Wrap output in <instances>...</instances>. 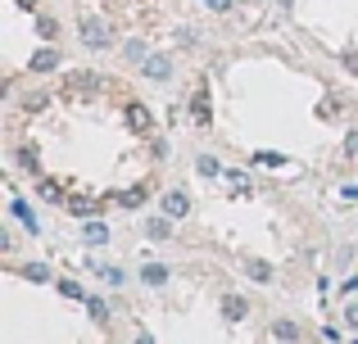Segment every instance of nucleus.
I'll use <instances>...</instances> for the list:
<instances>
[{"label": "nucleus", "instance_id": "nucleus-1", "mask_svg": "<svg viewBox=\"0 0 358 344\" xmlns=\"http://www.w3.org/2000/svg\"><path fill=\"white\" fill-rule=\"evenodd\" d=\"M78 36H82V45H87V50H109V45H114V27L105 23V18H82V27H78Z\"/></svg>", "mask_w": 358, "mask_h": 344}, {"label": "nucleus", "instance_id": "nucleus-2", "mask_svg": "<svg viewBox=\"0 0 358 344\" xmlns=\"http://www.w3.org/2000/svg\"><path fill=\"white\" fill-rule=\"evenodd\" d=\"M159 209L168 213V218H186V213H191V195L182 190V186H173V190H164V200H159Z\"/></svg>", "mask_w": 358, "mask_h": 344}, {"label": "nucleus", "instance_id": "nucleus-3", "mask_svg": "<svg viewBox=\"0 0 358 344\" xmlns=\"http://www.w3.org/2000/svg\"><path fill=\"white\" fill-rule=\"evenodd\" d=\"M141 73H145V82H173V59L168 54H150L141 63Z\"/></svg>", "mask_w": 358, "mask_h": 344}, {"label": "nucleus", "instance_id": "nucleus-4", "mask_svg": "<svg viewBox=\"0 0 358 344\" xmlns=\"http://www.w3.org/2000/svg\"><path fill=\"white\" fill-rule=\"evenodd\" d=\"M27 68H32V73H55V68H59V50H55V45H41Z\"/></svg>", "mask_w": 358, "mask_h": 344}, {"label": "nucleus", "instance_id": "nucleus-5", "mask_svg": "<svg viewBox=\"0 0 358 344\" xmlns=\"http://www.w3.org/2000/svg\"><path fill=\"white\" fill-rule=\"evenodd\" d=\"M145 236H150V240H173V218H168V213L150 218V222H145Z\"/></svg>", "mask_w": 358, "mask_h": 344}, {"label": "nucleus", "instance_id": "nucleus-6", "mask_svg": "<svg viewBox=\"0 0 358 344\" xmlns=\"http://www.w3.org/2000/svg\"><path fill=\"white\" fill-rule=\"evenodd\" d=\"M272 340H281V344H295V340H299V322H290V317H277V322H272Z\"/></svg>", "mask_w": 358, "mask_h": 344}, {"label": "nucleus", "instance_id": "nucleus-7", "mask_svg": "<svg viewBox=\"0 0 358 344\" xmlns=\"http://www.w3.org/2000/svg\"><path fill=\"white\" fill-rule=\"evenodd\" d=\"M82 240H87V245H109V227H105V222H96V218H87Z\"/></svg>", "mask_w": 358, "mask_h": 344}, {"label": "nucleus", "instance_id": "nucleus-8", "mask_svg": "<svg viewBox=\"0 0 358 344\" xmlns=\"http://www.w3.org/2000/svg\"><path fill=\"white\" fill-rule=\"evenodd\" d=\"M245 276L259 281V285H268L272 281V263H268V258H250V263H245Z\"/></svg>", "mask_w": 358, "mask_h": 344}, {"label": "nucleus", "instance_id": "nucleus-9", "mask_svg": "<svg viewBox=\"0 0 358 344\" xmlns=\"http://www.w3.org/2000/svg\"><path fill=\"white\" fill-rule=\"evenodd\" d=\"M64 209L78 213V218H96V213H100V200H87V195H78V200H73V195H69V204H64Z\"/></svg>", "mask_w": 358, "mask_h": 344}, {"label": "nucleus", "instance_id": "nucleus-10", "mask_svg": "<svg viewBox=\"0 0 358 344\" xmlns=\"http://www.w3.org/2000/svg\"><path fill=\"white\" fill-rule=\"evenodd\" d=\"M245 313H250V304H245L241 294H222V317L227 322H241Z\"/></svg>", "mask_w": 358, "mask_h": 344}, {"label": "nucleus", "instance_id": "nucleus-11", "mask_svg": "<svg viewBox=\"0 0 358 344\" xmlns=\"http://www.w3.org/2000/svg\"><path fill=\"white\" fill-rule=\"evenodd\" d=\"M36 195L50 200V204H69V200H64V186L55 181V177H41V181H36Z\"/></svg>", "mask_w": 358, "mask_h": 344}, {"label": "nucleus", "instance_id": "nucleus-12", "mask_svg": "<svg viewBox=\"0 0 358 344\" xmlns=\"http://www.w3.org/2000/svg\"><path fill=\"white\" fill-rule=\"evenodd\" d=\"M141 285H155V290L168 285V267L164 263H145V267H141Z\"/></svg>", "mask_w": 358, "mask_h": 344}, {"label": "nucleus", "instance_id": "nucleus-13", "mask_svg": "<svg viewBox=\"0 0 358 344\" xmlns=\"http://www.w3.org/2000/svg\"><path fill=\"white\" fill-rule=\"evenodd\" d=\"M18 276L32 281V285H45V281H50V267H45V263H23V267H18Z\"/></svg>", "mask_w": 358, "mask_h": 344}, {"label": "nucleus", "instance_id": "nucleus-14", "mask_svg": "<svg viewBox=\"0 0 358 344\" xmlns=\"http://www.w3.org/2000/svg\"><path fill=\"white\" fill-rule=\"evenodd\" d=\"M96 276H100L105 285H114V290H118L122 281H127V272H122V267H114V263H100V267H96Z\"/></svg>", "mask_w": 358, "mask_h": 344}, {"label": "nucleus", "instance_id": "nucleus-15", "mask_svg": "<svg viewBox=\"0 0 358 344\" xmlns=\"http://www.w3.org/2000/svg\"><path fill=\"white\" fill-rule=\"evenodd\" d=\"M122 59H127V63H136V68H141V63H145V59H150V50H145V41H127V45H122Z\"/></svg>", "mask_w": 358, "mask_h": 344}, {"label": "nucleus", "instance_id": "nucleus-16", "mask_svg": "<svg viewBox=\"0 0 358 344\" xmlns=\"http://www.w3.org/2000/svg\"><path fill=\"white\" fill-rule=\"evenodd\" d=\"M254 163H263V168H286V154H277V150H254Z\"/></svg>", "mask_w": 358, "mask_h": 344}, {"label": "nucleus", "instance_id": "nucleus-17", "mask_svg": "<svg viewBox=\"0 0 358 344\" xmlns=\"http://www.w3.org/2000/svg\"><path fill=\"white\" fill-rule=\"evenodd\" d=\"M118 204H122V209H136V204H145V186H127V190H118Z\"/></svg>", "mask_w": 358, "mask_h": 344}, {"label": "nucleus", "instance_id": "nucleus-18", "mask_svg": "<svg viewBox=\"0 0 358 344\" xmlns=\"http://www.w3.org/2000/svg\"><path fill=\"white\" fill-rule=\"evenodd\" d=\"M9 209H14V218H18V222H27V231H32V236H36V231H41V227H36V218H32V209H27L23 200H14V204H9Z\"/></svg>", "mask_w": 358, "mask_h": 344}, {"label": "nucleus", "instance_id": "nucleus-19", "mask_svg": "<svg viewBox=\"0 0 358 344\" xmlns=\"http://www.w3.org/2000/svg\"><path fill=\"white\" fill-rule=\"evenodd\" d=\"M195 172H200V177H218V172H222V163L213 159V154H200V159H195Z\"/></svg>", "mask_w": 358, "mask_h": 344}, {"label": "nucleus", "instance_id": "nucleus-20", "mask_svg": "<svg viewBox=\"0 0 358 344\" xmlns=\"http://www.w3.org/2000/svg\"><path fill=\"white\" fill-rule=\"evenodd\" d=\"M36 27H41V36H45V41H50V36H55V32H59V27H55V18H45V14H41V18H36Z\"/></svg>", "mask_w": 358, "mask_h": 344}, {"label": "nucleus", "instance_id": "nucleus-21", "mask_svg": "<svg viewBox=\"0 0 358 344\" xmlns=\"http://www.w3.org/2000/svg\"><path fill=\"white\" fill-rule=\"evenodd\" d=\"M59 294H69V299H82V285H78V281H59Z\"/></svg>", "mask_w": 358, "mask_h": 344}, {"label": "nucleus", "instance_id": "nucleus-22", "mask_svg": "<svg viewBox=\"0 0 358 344\" xmlns=\"http://www.w3.org/2000/svg\"><path fill=\"white\" fill-rule=\"evenodd\" d=\"M204 5H209L213 14H227V9H231V0H204Z\"/></svg>", "mask_w": 358, "mask_h": 344}, {"label": "nucleus", "instance_id": "nucleus-23", "mask_svg": "<svg viewBox=\"0 0 358 344\" xmlns=\"http://www.w3.org/2000/svg\"><path fill=\"white\" fill-rule=\"evenodd\" d=\"M345 322H350V327L358 331V304H350V308H345Z\"/></svg>", "mask_w": 358, "mask_h": 344}, {"label": "nucleus", "instance_id": "nucleus-24", "mask_svg": "<svg viewBox=\"0 0 358 344\" xmlns=\"http://www.w3.org/2000/svg\"><path fill=\"white\" fill-rule=\"evenodd\" d=\"M131 344H155V336H150V331H141V336L131 340Z\"/></svg>", "mask_w": 358, "mask_h": 344}, {"label": "nucleus", "instance_id": "nucleus-25", "mask_svg": "<svg viewBox=\"0 0 358 344\" xmlns=\"http://www.w3.org/2000/svg\"><path fill=\"white\" fill-rule=\"evenodd\" d=\"M14 5H23V9H36V0H14Z\"/></svg>", "mask_w": 358, "mask_h": 344}]
</instances>
